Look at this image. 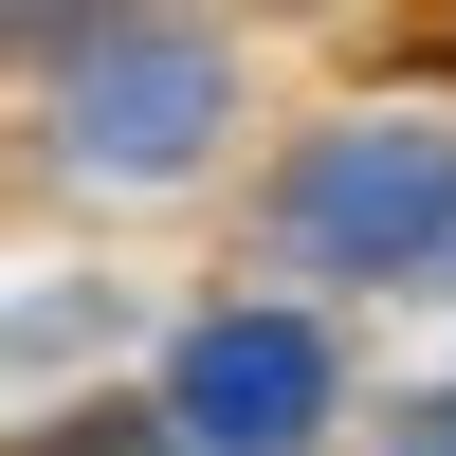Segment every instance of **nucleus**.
<instances>
[{
    "label": "nucleus",
    "mask_w": 456,
    "mask_h": 456,
    "mask_svg": "<svg viewBox=\"0 0 456 456\" xmlns=\"http://www.w3.org/2000/svg\"><path fill=\"white\" fill-rule=\"evenodd\" d=\"M19 73H37L55 165H92V183H183L238 110L201 19H19Z\"/></svg>",
    "instance_id": "1"
},
{
    "label": "nucleus",
    "mask_w": 456,
    "mask_h": 456,
    "mask_svg": "<svg viewBox=\"0 0 456 456\" xmlns=\"http://www.w3.org/2000/svg\"><path fill=\"white\" fill-rule=\"evenodd\" d=\"M274 238L311 256V274H438V238H456V146H438V128H329L311 165H292Z\"/></svg>",
    "instance_id": "2"
},
{
    "label": "nucleus",
    "mask_w": 456,
    "mask_h": 456,
    "mask_svg": "<svg viewBox=\"0 0 456 456\" xmlns=\"http://www.w3.org/2000/svg\"><path fill=\"white\" fill-rule=\"evenodd\" d=\"M165 420L201 438V456H311L329 420V347L292 311H201L183 329V365H165Z\"/></svg>",
    "instance_id": "3"
},
{
    "label": "nucleus",
    "mask_w": 456,
    "mask_h": 456,
    "mask_svg": "<svg viewBox=\"0 0 456 456\" xmlns=\"http://www.w3.org/2000/svg\"><path fill=\"white\" fill-rule=\"evenodd\" d=\"M19 456H183V420H128V402H92V420H37Z\"/></svg>",
    "instance_id": "4"
},
{
    "label": "nucleus",
    "mask_w": 456,
    "mask_h": 456,
    "mask_svg": "<svg viewBox=\"0 0 456 456\" xmlns=\"http://www.w3.org/2000/svg\"><path fill=\"white\" fill-rule=\"evenodd\" d=\"M438 274H456V238H438Z\"/></svg>",
    "instance_id": "5"
},
{
    "label": "nucleus",
    "mask_w": 456,
    "mask_h": 456,
    "mask_svg": "<svg viewBox=\"0 0 456 456\" xmlns=\"http://www.w3.org/2000/svg\"><path fill=\"white\" fill-rule=\"evenodd\" d=\"M420 456H456V438H420Z\"/></svg>",
    "instance_id": "6"
}]
</instances>
